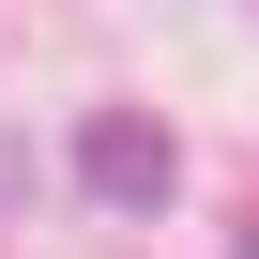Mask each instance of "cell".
<instances>
[{
	"label": "cell",
	"instance_id": "6da1fadb",
	"mask_svg": "<svg viewBox=\"0 0 259 259\" xmlns=\"http://www.w3.org/2000/svg\"><path fill=\"white\" fill-rule=\"evenodd\" d=\"M76 183H92L107 213H168V183H183V168H168V122H153V107H92V122H76Z\"/></svg>",
	"mask_w": 259,
	"mask_h": 259
},
{
	"label": "cell",
	"instance_id": "7a4b0ae2",
	"mask_svg": "<svg viewBox=\"0 0 259 259\" xmlns=\"http://www.w3.org/2000/svg\"><path fill=\"white\" fill-rule=\"evenodd\" d=\"M229 259H259V213H244V244H229Z\"/></svg>",
	"mask_w": 259,
	"mask_h": 259
}]
</instances>
